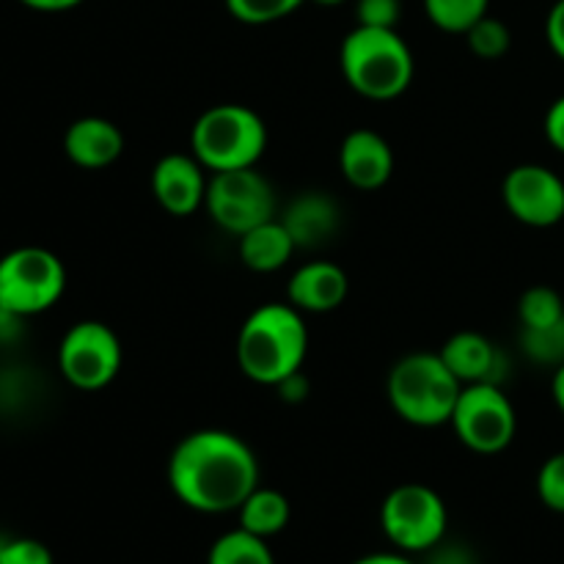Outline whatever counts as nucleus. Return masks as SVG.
<instances>
[{
  "instance_id": "f257e3e1",
  "label": "nucleus",
  "mask_w": 564,
  "mask_h": 564,
  "mask_svg": "<svg viewBox=\"0 0 564 564\" xmlns=\"http://www.w3.org/2000/svg\"><path fill=\"white\" fill-rule=\"evenodd\" d=\"M169 485L191 510L207 516L235 512L259 488L257 455L240 435L196 430L171 452Z\"/></svg>"
},
{
  "instance_id": "f03ea898",
  "label": "nucleus",
  "mask_w": 564,
  "mask_h": 564,
  "mask_svg": "<svg viewBox=\"0 0 564 564\" xmlns=\"http://www.w3.org/2000/svg\"><path fill=\"white\" fill-rule=\"evenodd\" d=\"M308 352L303 312L292 303H264L253 308L237 334V364L253 383L279 386L301 372Z\"/></svg>"
},
{
  "instance_id": "7ed1b4c3",
  "label": "nucleus",
  "mask_w": 564,
  "mask_h": 564,
  "mask_svg": "<svg viewBox=\"0 0 564 564\" xmlns=\"http://www.w3.org/2000/svg\"><path fill=\"white\" fill-rule=\"evenodd\" d=\"M339 66L347 86L375 102L405 94L416 75L411 47L397 28H352L341 42Z\"/></svg>"
},
{
  "instance_id": "20e7f679",
  "label": "nucleus",
  "mask_w": 564,
  "mask_h": 564,
  "mask_svg": "<svg viewBox=\"0 0 564 564\" xmlns=\"http://www.w3.org/2000/svg\"><path fill=\"white\" fill-rule=\"evenodd\" d=\"M463 383L438 352H411L391 367L386 394L400 419L416 427L449 424Z\"/></svg>"
},
{
  "instance_id": "39448f33",
  "label": "nucleus",
  "mask_w": 564,
  "mask_h": 564,
  "mask_svg": "<svg viewBox=\"0 0 564 564\" xmlns=\"http://www.w3.org/2000/svg\"><path fill=\"white\" fill-rule=\"evenodd\" d=\"M268 149V124L248 105H213L191 130V152L207 171L253 169Z\"/></svg>"
},
{
  "instance_id": "423d86ee",
  "label": "nucleus",
  "mask_w": 564,
  "mask_h": 564,
  "mask_svg": "<svg viewBox=\"0 0 564 564\" xmlns=\"http://www.w3.org/2000/svg\"><path fill=\"white\" fill-rule=\"evenodd\" d=\"M66 290V268L53 251L22 246L0 257V308L33 317L61 301Z\"/></svg>"
},
{
  "instance_id": "0eeeda50",
  "label": "nucleus",
  "mask_w": 564,
  "mask_h": 564,
  "mask_svg": "<svg viewBox=\"0 0 564 564\" xmlns=\"http://www.w3.org/2000/svg\"><path fill=\"white\" fill-rule=\"evenodd\" d=\"M275 207H279V202H275L273 185L262 171H257V165L253 169L215 171L209 176L204 209L229 235L240 237L264 220L279 218Z\"/></svg>"
},
{
  "instance_id": "6e6552de",
  "label": "nucleus",
  "mask_w": 564,
  "mask_h": 564,
  "mask_svg": "<svg viewBox=\"0 0 564 564\" xmlns=\"http://www.w3.org/2000/svg\"><path fill=\"white\" fill-rule=\"evenodd\" d=\"M449 512L433 488L419 482L400 485L386 496L380 507L383 534L405 554L430 551L444 540Z\"/></svg>"
},
{
  "instance_id": "1a4fd4ad",
  "label": "nucleus",
  "mask_w": 564,
  "mask_h": 564,
  "mask_svg": "<svg viewBox=\"0 0 564 564\" xmlns=\"http://www.w3.org/2000/svg\"><path fill=\"white\" fill-rule=\"evenodd\" d=\"M449 424L460 444L477 455H499L518 433L516 408L505 389L494 383L463 386Z\"/></svg>"
},
{
  "instance_id": "9d476101",
  "label": "nucleus",
  "mask_w": 564,
  "mask_h": 564,
  "mask_svg": "<svg viewBox=\"0 0 564 564\" xmlns=\"http://www.w3.org/2000/svg\"><path fill=\"white\" fill-rule=\"evenodd\" d=\"M121 341L110 325L99 319H83L72 325L58 345V369L66 383L80 391H99L119 375Z\"/></svg>"
},
{
  "instance_id": "9b49d317",
  "label": "nucleus",
  "mask_w": 564,
  "mask_h": 564,
  "mask_svg": "<svg viewBox=\"0 0 564 564\" xmlns=\"http://www.w3.org/2000/svg\"><path fill=\"white\" fill-rule=\"evenodd\" d=\"M507 213L532 229H549L564 220V180L549 165H516L501 182Z\"/></svg>"
},
{
  "instance_id": "f8f14e48",
  "label": "nucleus",
  "mask_w": 564,
  "mask_h": 564,
  "mask_svg": "<svg viewBox=\"0 0 564 564\" xmlns=\"http://www.w3.org/2000/svg\"><path fill=\"white\" fill-rule=\"evenodd\" d=\"M207 169L191 154H165L152 169V193L160 207L174 218L198 213L207 202Z\"/></svg>"
},
{
  "instance_id": "ddd939ff",
  "label": "nucleus",
  "mask_w": 564,
  "mask_h": 564,
  "mask_svg": "<svg viewBox=\"0 0 564 564\" xmlns=\"http://www.w3.org/2000/svg\"><path fill=\"white\" fill-rule=\"evenodd\" d=\"M339 171L356 191H378L394 174V149L380 132L352 130L339 147Z\"/></svg>"
},
{
  "instance_id": "4468645a",
  "label": "nucleus",
  "mask_w": 564,
  "mask_h": 564,
  "mask_svg": "<svg viewBox=\"0 0 564 564\" xmlns=\"http://www.w3.org/2000/svg\"><path fill=\"white\" fill-rule=\"evenodd\" d=\"M438 356L444 358L446 367L452 369L463 386L471 383H494L501 386L507 375V358L494 341L477 330H460L449 336L441 347Z\"/></svg>"
},
{
  "instance_id": "2eb2a0df",
  "label": "nucleus",
  "mask_w": 564,
  "mask_h": 564,
  "mask_svg": "<svg viewBox=\"0 0 564 564\" xmlns=\"http://www.w3.org/2000/svg\"><path fill=\"white\" fill-rule=\"evenodd\" d=\"M281 224L295 240L297 251H317L328 246L341 226V209L328 193L306 191L286 204Z\"/></svg>"
},
{
  "instance_id": "dca6fc26",
  "label": "nucleus",
  "mask_w": 564,
  "mask_h": 564,
  "mask_svg": "<svg viewBox=\"0 0 564 564\" xmlns=\"http://www.w3.org/2000/svg\"><path fill=\"white\" fill-rule=\"evenodd\" d=\"M350 292V279L345 270L328 259H314L301 264L286 284V297L297 312L328 314L345 303Z\"/></svg>"
},
{
  "instance_id": "f3484780",
  "label": "nucleus",
  "mask_w": 564,
  "mask_h": 564,
  "mask_svg": "<svg viewBox=\"0 0 564 564\" xmlns=\"http://www.w3.org/2000/svg\"><path fill=\"white\" fill-rule=\"evenodd\" d=\"M64 152L86 171L108 169L124 152V132L102 116H83L66 127Z\"/></svg>"
},
{
  "instance_id": "a211bd4d",
  "label": "nucleus",
  "mask_w": 564,
  "mask_h": 564,
  "mask_svg": "<svg viewBox=\"0 0 564 564\" xmlns=\"http://www.w3.org/2000/svg\"><path fill=\"white\" fill-rule=\"evenodd\" d=\"M240 262L253 273H275L295 257L297 246L281 218H270L237 237Z\"/></svg>"
},
{
  "instance_id": "6ab92c4d",
  "label": "nucleus",
  "mask_w": 564,
  "mask_h": 564,
  "mask_svg": "<svg viewBox=\"0 0 564 564\" xmlns=\"http://www.w3.org/2000/svg\"><path fill=\"white\" fill-rule=\"evenodd\" d=\"M240 529L257 534V538H275L290 523V499L273 488H257L237 510Z\"/></svg>"
},
{
  "instance_id": "aec40b11",
  "label": "nucleus",
  "mask_w": 564,
  "mask_h": 564,
  "mask_svg": "<svg viewBox=\"0 0 564 564\" xmlns=\"http://www.w3.org/2000/svg\"><path fill=\"white\" fill-rule=\"evenodd\" d=\"M207 564H275V560L268 540L257 538L246 529H235L215 540Z\"/></svg>"
},
{
  "instance_id": "412c9836",
  "label": "nucleus",
  "mask_w": 564,
  "mask_h": 564,
  "mask_svg": "<svg viewBox=\"0 0 564 564\" xmlns=\"http://www.w3.org/2000/svg\"><path fill=\"white\" fill-rule=\"evenodd\" d=\"M490 9V0H424V14L444 33H463L477 25Z\"/></svg>"
},
{
  "instance_id": "4be33fe9",
  "label": "nucleus",
  "mask_w": 564,
  "mask_h": 564,
  "mask_svg": "<svg viewBox=\"0 0 564 564\" xmlns=\"http://www.w3.org/2000/svg\"><path fill=\"white\" fill-rule=\"evenodd\" d=\"M521 328H551L564 323V301L554 286H529L518 301Z\"/></svg>"
},
{
  "instance_id": "5701e85b",
  "label": "nucleus",
  "mask_w": 564,
  "mask_h": 564,
  "mask_svg": "<svg viewBox=\"0 0 564 564\" xmlns=\"http://www.w3.org/2000/svg\"><path fill=\"white\" fill-rule=\"evenodd\" d=\"M521 350L538 367H562L564 364V323L551 328H521Z\"/></svg>"
},
{
  "instance_id": "b1692460",
  "label": "nucleus",
  "mask_w": 564,
  "mask_h": 564,
  "mask_svg": "<svg viewBox=\"0 0 564 564\" xmlns=\"http://www.w3.org/2000/svg\"><path fill=\"white\" fill-rule=\"evenodd\" d=\"M466 42L471 53L482 61H499L510 53L512 47V33L507 22L496 20V17L485 14L477 25L466 31Z\"/></svg>"
},
{
  "instance_id": "393cba45",
  "label": "nucleus",
  "mask_w": 564,
  "mask_h": 564,
  "mask_svg": "<svg viewBox=\"0 0 564 564\" xmlns=\"http://www.w3.org/2000/svg\"><path fill=\"white\" fill-rule=\"evenodd\" d=\"M306 0H226V9L246 25H270L295 14Z\"/></svg>"
},
{
  "instance_id": "a878e982",
  "label": "nucleus",
  "mask_w": 564,
  "mask_h": 564,
  "mask_svg": "<svg viewBox=\"0 0 564 564\" xmlns=\"http://www.w3.org/2000/svg\"><path fill=\"white\" fill-rule=\"evenodd\" d=\"M538 496L549 510L564 516V452H556L540 466Z\"/></svg>"
},
{
  "instance_id": "bb28decb",
  "label": "nucleus",
  "mask_w": 564,
  "mask_h": 564,
  "mask_svg": "<svg viewBox=\"0 0 564 564\" xmlns=\"http://www.w3.org/2000/svg\"><path fill=\"white\" fill-rule=\"evenodd\" d=\"M356 17L364 28H397L402 0H356Z\"/></svg>"
},
{
  "instance_id": "cd10ccee",
  "label": "nucleus",
  "mask_w": 564,
  "mask_h": 564,
  "mask_svg": "<svg viewBox=\"0 0 564 564\" xmlns=\"http://www.w3.org/2000/svg\"><path fill=\"white\" fill-rule=\"evenodd\" d=\"M0 564H53V554L39 540L20 538L0 545Z\"/></svg>"
},
{
  "instance_id": "c85d7f7f",
  "label": "nucleus",
  "mask_w": 564,
  "mask_h": 564,
  "mask_svg": "<svg viewBox=\"0 0 564 564\" xmlns=\"http://www.w3.org/2000/svg\"><path fill=\"white\" fill-rule=\"evenodd\" d=\"M545 138L556 152L564 154V97L554 99L545 113Z\"/></svg>"
},
{
  "instance_id": "c756f323",
  "label": "nucleus",
  "mask_w": 564,
  "mask_h": 564,
  "mask_svg": "<svg viewBox=\"0 0 564 564\" xmlns=\"http://www.w3.org/2000/svg\"><path fill=\"white\" fill-rule=\"evenodd\" d=\"M545 39H549L554 55H560L564 61V0H556L554 9L549 11V20H545Z\"/></svg>"
},
{
  "instance_id": "7c9ffc66",
  "label": "nucleus",
  "mask_w": 564,
  "mask_h": 564,
  "mask_svg": "<svg viewBox=\"0 0 564 564\" xmlns=\"http://www.w3.org/2000/svg\"><path fill=\"white\" fill-rule=\"evenodd\" d=\"M275 389H279V397L284 402H303L308 397V380L303 378V369H301V372H295V375H290V378L281 380Z\"/></svg>"
},
{
  "instance_id": "2f4dec72",
  "label": "nucleus",
  "mask_w": 564,
  "mask_h": 564,
  "mask_svg": "<svg viewBox=\"0 0 564 564\" xmlns=\"http://www.w3.org/2000/svg\"><path fill=\"white\" fill-rule=\"evenodd\" d=\"M20 3L33 11H69L80 6L83 0H20Z\"/></svg>"
},
{
  "instance_id": "473e14b6",
  "label": "nucleus",
  "mask_w": 564,
  "mask_h": 564,
  "mask_svg": "<svg viewBox=\"0 0 564 564\" xmlns=\"http://www.w3.org/2000/svg\"><path fill=\"white\" fill-rule=\"evenodd\" d=\"M352 564H416V562L408 560V556L402 554H369V556H361V560Z\"/></svg>"
},
{
  "instance_id": "72a5a7b5",
  "label": "nucleus",
  "mask_w": 564,
  "mask_h": 564,
  "mask_svg": "<svg viewBox=\"0 0 564 564\" xmlns=\"http://www.w3.org/2000/svg\"><path fill=\"white\" fill-rule=\"evenodd\" d=\"M551 394H554L556 408L564 413V364L554 369V380H551Z\"/></svg>"
},
{
  "instance_id": "f704fd0d",
  "label": "nucleus",
  "mask_w": 564,
  "mask_h": 564,
  "mask_svg": "<svg viewBox=\"0 0 564 564\" xmlns=\"http://www.w3.org/2000/svg\"><path fill=\"white\" fill-rule=\"evenodd\" d=\"M312 3H317V6H325V9H334V6H341V3H347V0H312Z\"/></svg>"
},
{
  "instance_id": "c9c22d12",
  "label": "nucleus",
  "mask_w": 564,
  "mask_h": 564,
  "mask_svg": "<svg viewBox=\"0 0 564 564\" xmlns=\"http://www.w3.org/2000/svg\"><path fill=\"white\" fill-rule=\"evenodd\" d=\"M457 564H460V562H457Z\"/></svg>"
}]
</instances>
